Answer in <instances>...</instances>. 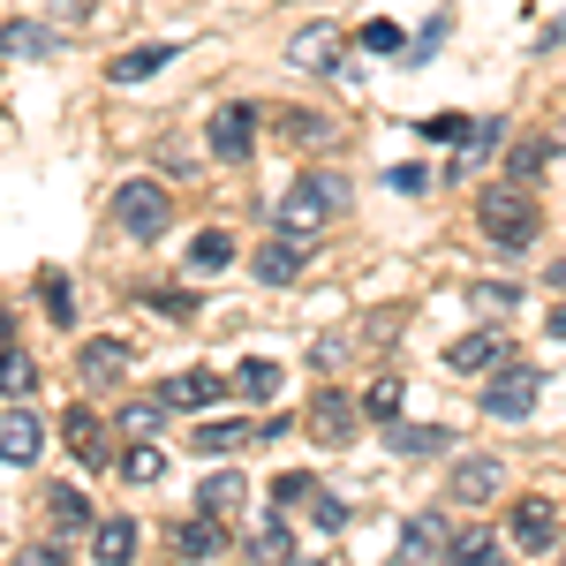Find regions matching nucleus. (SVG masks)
<instances>
[{
  "label": "nucleus",
  "instance_id": "nucleus-37",
  "mask_svg": "<svg viewBox=\"0 0 566 566\" xmlns=\"http://www.w3.org/2000/svg\"><path fill=\"white\" fill-rule=\"evenodd\" d=\"M310 522L317 528H348V499H340V491H317V499H310Z\"/></svg>",
  "mask_w": 566,
  "mask_h": 566
},
{
  "label": "nucleus",
  "instance_id": "nucleus-22",
  "mask_svg": "<svg viewBox=\"0 0 566 566\" xmlns=\"http://www.w3.org/2000/svg\"><path fill=\"white\" fill-rule=\"evenodd\" d=\"M219 544H227V536H219V522H212V514H205V522H181V528H167V552H175V559H212Z\"/></svg>",
  "mask_w": 566,
  "mask_h": 566
},
{
  "label": "nucleus",
  "instance_id": "nucleus-1",
  "mask_svg": "<svg viewBox=\"0 0 566 566\" xmlns=\"http://www.w3.org/2000/svg\"><path fill=\"white\" fill-rule=\"evenodd\" d=\"M476 227H483V242H491L499 258H528L544 212H536V197H528L522 181H491V189L476 197Z\"/></svg>",
  "mask_w": 566,
  "mask_h": 566
},
{
  "label": "nucleus",
  "instance_id": "nucleus-4",
  "mask_svg": "<svg viewBox=\"0 0 566 566\" xmlns=\"http://www.w3.org/2000/svg\"><path fill=\"white\" fill-rule=\"evenodd\" d=\"M544 400V370L536 363H499L483 378V416L491 423H528V408Z\"/></svg>",
  "mask_w": 566,
  "mask_h": 566
},
{
  "label": "nucleus",
  "instance_id": "nucleus-43",
  "mask_svg": "<svg viewBox=\"0 0 566 566\" xmlns=\"http://www.w3.org/2000/svg\"><path fill=\"white\" fill-rule=\"evenodd\" d=\"M15 566H69V552L45 536V544H23V552H15Z\"/></svg>",
  "mask_w": 566,
  "mask_h": 566
},
{
  "label": "nucleus",
  "instance_id": "nucleus-28",
  "mask_svg": "<svg viewBox=\"0 0 566 566\" xmlns=\"http://www.w3.org/2000/svg\"><path fill=\"white\" fill-rule=\"evenodd\" d=\"M39 310L53 317V325H76V303H69V272H53V264L39 272Z\"/></svg>",
  "mask_w": 566,
  "mask_h": 566
},
{
  "label": "nucleus",
  "instance_id": "nucleus-34",
  "mask_svg": "<svg viewBox=\"0 0 566 566\" xmlns=\"http://www.w3.org/2000/svg\"><path fill=\"white\" fill-rule=\"evenodd\" d=\"M544 159H552L544 144H514V151H506V181H522V189H528V181L544 175Z\"/></svg>",
  "mask_w": 566,
  "mask_h": 566
},
{
  "label": "nucleus",
  "instance_id": "nucleus-18",
  "mask_svg": "<svg viewBox=\"0 0 566 566\" xmlns=\"http://www.w3.org/2000/svg\"><path fill=\"white\" fill-rule=\"evenodd\" d=\"M167 61H181V45H129L122 61H106V84H144V76H159Z\"/></svg>",
  "mask_w": 566,
  "mask_h": 566
},
{
  "label": "nucleus",
  "instance_id": "nucleus-23",
  "mask_svg": "<svg viewBox=\"0 0 566 566\" xmlns=\"http://www.w3.org/2000/svg\"><path fill=\"white\" fill-rule=\"evenodd\" d=\"M438 552H446V522H438V514H416V522L400 528V559H408V566L438 559Z\"/></svg>",
  "mask_w": 566,
  "mask_h": 566
},
{
  "label": "nucleus",
  "instance_id": "nucleus-13",
  "mask_svg": "<svg viewBox=\"0 0 566 566\" xmlns=\"http://www.w3.org/2000/svg\"><path fill=\"white\" fill-rule=\"evenodd\" d=\"M386 446L400 461H431V453L453 446V431H446V423H386Z\"/></svg>",
  "mask_w": 566,
  "mask_h": 566
},
{
  "label": "nucleus",
  "instance_id": "nucleus-24",
  "mask_svg": "<svg viewBox=\"0 0 566 566\" xmlns=\"http://www.w3.org/2000/svg\"><path fill=\"white\" fill-rule=\"evenodd\" d=\"M234 264V234L227 227H205L197 242H189V272H227Z\"/></svg>",
  "mask_w": 566,
  "mask_h": 566
},
{
  "label": "nucleus",
  "instance_id": "nucleus-30",
  "mask_svg": "<svg viewBox=\"0 0 566 566\" xmlns=\"http://www.w3.org/2000/svg\"><path fill=\"white\" fill-rule=\"evenodd\" d=\"M31 386H39V363H31L23 348H0V392H8V400H23Z\"/></svg>",
  "mask_w": 566,
  "mask_h": 566
},
{
  "label": "nucleus",
  "instance_id": "nucleus-36",
  "mask_svg": "<svg viewBox=\"0 0 566 566\" xmlns=\"http://www.w3.org/2000/svg\"><path fill=\"white\" fill-rule=\"evenodd\" d=\"M469 303H476V310H514V303H528V295H522V287H506V280H476Z\"/></svg>",
  "mask_w": 566,
  "mask_h": 566
},
{
  "label": "nucleus",
  "instance_id": "nucleus-9",
  "mask_svg": "<svg viewBox=\"0 0 566 566\" xmlns=\"http://www.w3.org/2000/svg\"><path fill=\"white\" fill-rule=\"evenodd\" d=\"M514 544H522L528 559H536V552H552V544H559V514H552V499H522V506H514Z\"/></svg>",
  "mask_w": 566,
  "mask_h": 566
},
{
  "label": "nucleus",
  "instance_id": "nucleus-26",
  "mask_svg": "<svg viewBox=\"0 0 566 566\" xmlns=\"http://www.w3.org/2000/svg\"><path fill=\"white\" fill-rule=\"evenodd\" d=\"M499 144H506V129H499V122H476V129H469V144L453 151V181H469V167H476V159H491Z\"/></svg>",
  "mask_w": 566,
  "mask_h": 566
},
{
  "label": "nucleus",
  "instance_id": "nucleus-3",
  "mask_svg": "<svg viewBox=\"0 0 566 566\" xmlns=\"http://www.w3.org/2000/svg\"><path fill=\"white\" fill-rule=\"evenodd\" d=\"M167 219H175L167 181H122V189H114V227H122L129 242H159V234H167Z\"/></svg>",
  "mask_w": 566,
  "mask_h": 566
},
{
  "label": "nucleus",
  "instance_id": "nucleus-17",
  "mask_svg": "<svg viewBox=\"0 0 566 566\" xmlns=\"http://www.w3.org/2000/svg\"><path fill=\"white\" fill-rule=\"evenodd\" d=\"M61 438H69V453H76L84 469H106V431H98L91 408H69V416H61Z\"/></svg>",
  "mask_w": 566,
  "mask_h": 566
},
{
  "label": "nucleus",
  "instance_id": "nucleus-32",
  "mask_svg": "<svg viewBox=\"0 0 566 566\" xmlns=\"http://www.w3.org/2000/svg\"><path fill=\"white\" fill-rule=\"evenodd\" d=\"M242 438H258V423H197V453H234Z\"/></svg>",
  "mask_w": 566,
  "mask_h": 566
},
{
  "label": "nucleus",
  "instance_id": "nucleus-2",
  "mask_svg": "<svg viewBox=\"0 0 566 566\" xmlns=\"http://www.w3.org/2000/svg\"><path fill=\"white\" fill-rule=\"evenodd\" d=\"M340 212H348V181L317 167V175L287 181V197H280V212H272V219H280V234H295V242H310V234H325V227H333Z\"/></svg>",
  "mask_w": 566,
  "mask_h": 566
},
{
  "label": "nucleus",
  "instance_id": "nucleus-38",
  "mask_svg": "<svg viewBox=\"0 0 566 566\" xmlns=\"http://www.w3.org/2000/svg\"><path fill=\"white\" fill-rule=\"evenodd\" d=\"M159 416H167L159 400H136V408H122V431H129V438H151V431H159Z\"/></svg>",
  "mask_w": 566,
  "mask_h": 566
},
{
  "label": "nucleus",
  "instance_id": "nucleus-20",
  "mask_svg": "<svg viewBox=\"0 0 566 566\" xmlns=\"http://www.w3.org/2000/svg\"><path fill=\"white\" fill-rule=\"evenodd\" d=\"M219 392H227V386H219L212 370H181V378L159 386V408H212Z\"/></svg>",
  "mask_w": 566,
  "mask_h": 566
},
{
  "label": "nucleus",
  "instance_id": "nucleus-15",
  "mask_svg": "<svg viewBox=\"0 0 566 566\" xmlns=\"http://www.w3.org/2000/svg\"><path fill=\"white\" fill-rule=\"evenodd\" d=\"M242 499H250V483L234 476V469H212V476L197 483V506H205L212 522H234V514H242Z\"/></svg>",
  "mask_w": 566,
  "mask_h": 566
},
{
  "label": "nucleus",
  "instance_id": "nucleus-44",
  "mask_svg": "<svg viewBox=\"0 0 566 566\" xmlns=\"http://www.w3.org/2000/svg\"><path fill=\"white\" fill-rule=\"evenodd\" d=\"M386 189H400V197H423V189H431V175H423V167H392Z\"/></svg>",
  "mask_w": 566,
  "mask_h": 566
},
{
  "label": "nucleus",
  "instance_id": "nucleus-41",
  "mask_svg": "<svg viewBox=\"0 0 566 566\" xmlns=\"http://www.w3.org/2000/svg\"><path fill=\"white\" fill-rule=\"evenodd\" d=\"M363 45H370V53H400V23H386V15L363 23Z\"/></svg>",
  "mask_w": 566,
  "mask_h": 566
},
{
  "label": "nucleus",
  "instance_id": "nucleus-27",
  "mask_svg": "<svg viewBox=\"0 0 566 566\" xmlns=\"http://www.w3.org/2000/svg\"><path fill=\"white\" fill-rule=\"evenodd\" d=\"M114 469H122L129 483H159V476H167V453H159L151 438H136V446L122 453V461H114Z\"/></svg>",
  "mask_w": 566,
  "mask_h": 566
},
{
  "label": "nucleus",
  "instance_id": "nucleus-33",
  "mask_svg": "<svg viewBox=\"0 0 566 566\" xmlns=\"http://www.w3.org/2000/svg\"><path fill=\"white\" fill-rule=\"evenodd\" d=\"M144 310H159L167 325H189V317H197V295H181V287H151V295H144Z\"/></svg>",
  "mask_w": 566,
  "mask_h": 566
},
{
  "label": "nucleus",
  "instance_id": "nucleus-47",
  "mask_svg": "<svg viewBox=\"0 0 566 566\" xmlns=\"http://www.w3.org/2000/svg\"><path fill=\"white\" fill-rule=\"evenodd\" d=\"M559 287H566V264H559Z\"/></svg>",
  "mask_w": 566,
  "mask_h": 566
},
{
  "label": "nucleus",
  "instance_id": "nucleus-29",
  "mask_svg": "<svg viewBox=\"0 0 566 566\" xmlns=\"http://www.w3.org/2000/svg\"><path fill=\"white\" fill-rule=\"evenodd\" d=\"M234 392H242V400H272V392H280V363H264V355H250V363L234 370Z\"/></svg>",
  "mask_w": 566,
  "mask_h": 566
},
{
  "label": "nucleus",
  "instance_id": "nucleus-21",
  "mask_svg": "<svg viewBox=\"0 0 566 566\" xmlns=\"http://www.w3.org/2000/svg\"><path fill=\"white\" fill-rule=\"evenodd\" d=\"M295 272H303V242H295V234H280V242H264V250H258V280H264V287H287Z\"/></svg>",
  "mask_w": 566,
  "mask_h": 566
},
{
  "label": "nucleus",
  "instance_id": "nucleus-46",
  "mask_svg": "<svg viewBox=\"0 0 566 566\" xmlns=\"http://www.w3.org/2000/svg\"><path fill=\"white\" fill-rule=\"evenodd\" d=\"M552 333H559V340H566V303H559V310H552Z\"/></svg>",
  "mask_w": 566,
  "mask_h": 566
},
{
  "label": "nucleus",
  "instance_id": "nucleus-12",
  "mask_svg": "<svg viewBox=\"0 0 566 566\" xmlns=\"http://www.w3.org/2000/svg\"><path fill=\"white\" fill-rule=\"evenodd\" d=\"M39 446H45L39 416H23V408H15V416H0V461H8V469H31V461H39Z\"/></svg>",
  "mask_w": 566,
  "mask_h": 566
},
{
  "label": "nucleus",
  "instance_id": "nucleus-45",
  "mask_svg": "<svg viewBox=\"0 0 566 566\" xmlns=\"http://www.w3.org/2000/svg\"><path fill=\"white\" fill-rule=\"evenodd\" d=\"M536 45H544V53H552V45H566V15H559V23H544V39H536Z\"/></svg>",
  "mask_w": 566,
  "mask_h": 566
},
{
  "label": "nucleus",
  "instance_id": "nucleus-11",
  "mask_svg": "<svg viewBox=\"0 0 566 566\" xmlns=\"http://www.w3.org/2000/svg\"><path fill=\"white\" fill-rule=\"evenodd\" d=\"M499 476H506V469H499L491 453H469V461L446 476V491H453L461 506H483V499H499Z\"/></svg>",
  "mask_w": 566,
  "mask_h": 566
},
{
  "label": "nucleus",
  "instance_id": "nucleus-35",
  "mask_svg": "<svg viewBox=\"0 0 566 566\" xmlns=\"http://www.w3.org/2000/svg\"><path fill=\"white\" fill-rule=\"evenodd\" d=\"M280 136H287V144H333V122H325V114H287Z\"/></svg>",
  "mask_w": 566,
  "mask_h": 566
},
{
  "label": "nucleus",
  "instance_id": "nucleus-19",
  "mask_svg": "<svg viewBox=\"0 0 566 566\" xmlns=\"http://www.w3.org/2000/svg\"><path fill=\"white\" fill-rule=\"evenodd\" d=\"M91 552H98V566H136V522L129 514H106L91 528Z\"/></svg>",
  "mask_w": 566,
  "mask_h": 566
},
{
  "label": "nucleus",
  "instance_id": "nucleus-14",
  "mask_svg": "<svg viewBox=\"0 0 566 566\" xmlns=\"http://www.w3.org/2000/svg\"><path fill=\"white\" fill-rule=\"evenodd\" d=\"M45 522H53V536H84V528H98L76 483H45Z\"/></svg>",
  "mask_w": 566,
  "mask_h": 566
},
{
  "label": "nucleus",
  "instance_id": "nucleus-39",
  "mask_svg": "<svg viewBox=\"0 0 566 566\" xmlns=\"http://www.w3.org/2000/svg\"><path fill=\"white\" fill-rule=\"evenodd\" d=\"M423 136H438V144H469V114H431Z\"/></svg>",
  "mask_w": 566,
  "mask_h": 566
},
{
  "label": "nucleus",
  "instance_id": "nucleus-7",
  "mask_svg": "<svg viewBox=\"0 0 566 566\" xmlns=\"http://www.w3.org/2000/svg\"><path fill=\"white\" fill-rule=\"evenodd\" d=\"M303 431L317 438V446H348V438H355V400H348V392H317L310 416H303Z\"/></svg>",
  "mask_w": 566,
  "mask_h": 566
},
{
  "label": "nucleus",
  "instance_id": "nucleus-8",
  "mask_svg": "<svg viewBox=\"0 0 566 566\" xmlns=\"http://www.w3.org/2000/svg\"><path fill=\"white\" fill-rule=\"evenodd\" d=\"M76 378H84L91 392H98V386H122V378H129V340H84Z\"/></svg>",
  "mask_w": 566,
  "mask_h": 566
},
{
  "label": "nucleus",
  "instance_id": "nucleus-5",
  "mask_svg": "<svg viewBox=\"0 0 566 566\" xmlns=\"http://www.w3.org/2000/svg\"><path fill=\"white\" fill-rule=\"evenodd\" d=\"M340 53H348V31H340V23H303V31L287 39V61H295V69H310V76L340 69Z\"/></svg>",
  "mask_w": 566,
  "mask_h": 566
},
{
  "label": "nucleus",
  "instance_id": "nucleus-6",
  "mask_svg": "<svg viewBox=\"0 0 566 566\" xmlns=\"http://www.w3.org/2000/svg\"><path fill=\"white\" fill-rule=\"evenodd\" d=\"M212 151L242 167V159L258 151V106H219L212 114Z\"/></svg>",
  "mask_w": 566,
  "mask_h": 566
},
{
  "label": "nucleus",
  "instance_id": "nucleus-42",
  "mask_svg": "<svg viewBox=\"0 0 566 566\" xmlns=\"http://www.w3.org/2000/svg\"><path fill=\"white\" fill-rule=\"evenodd\" d=\"M363 408H370V416H400V386H392V378H378V386H370V400H363Z\"/></svg>",
  "mask_w": 566,
  "mask_h": 566
},
{
  "label": "nucleus",
  "instance_id": "nucleus-31",
  "mask_svg": "<svg viewBox=\"0 0 566 566\" xmlns=\"http://www.w3.org/2000/svg\"><path fill=\"white\" fill-rule=\"evenodd\" d=\"M310 499H317V476H303V469H280V476H272V506H280V514H295Z\"/></svg>",
  "mask_w": 566,
  "mask_h": 566
},
{
  "label": "nucleus",
  "instance_id": "nucleus-10",
  "mask_svg": "<svg viewBox=\"0 0 566 566\" xmlns=\"http://www.w3.org/2000/svg\"><path fill=\"white\" fill-rule=\"evenodd\" d=\"M499 363H506V340L499 333H469V340L446 348V370H461V378H491Z\"/></svg>",
  "mask_w": 566,
  "mask_h": 566
},
{
  "label": "nucleus",
  "instance_id": "nucleus-25",
  "mask_svg": "<svg viewBox=\"0 0 566 566\" xmlns=\"http://www.w3.org/2000/svg\"><path fill=\"white\" fill-rule=\"evenodd\" d=\"M491 552H499L491 528H461V536H446V566H491Z\"/></svg>",
  "mask_w": 566,
  "mask_h": 566
},
{
  "label": "nucleus",
  "instance_id": "nucleus-16",
  "mask_svg": "<svg viewBox=\"0 0 566 566\" xmlns=\"http://www.w3.org/2000/svg\"><path fill=\"white\" fill-rule=\"evenodd\" d=\"M61 45L53 23H0V61H45Z\"/></svg>",
  "mask_w": 566,
  "mask_h": 566
},
{
  "label": "nucleus",
  "instance_id": "nucleus-40",
  "mask_svg": "<svg viewBox=\"0 0 566 566\" xmlns=\"http://www.w3.org/2000/svg\"><path fill=\"white\" fill-rule=\"evenodd\" d=\"M280 552H295V536H287V522H264L258 528V559H280Z\"/></svg>",
  "mask_w": 566,
  "mask_h": 566
}]
</instances>
